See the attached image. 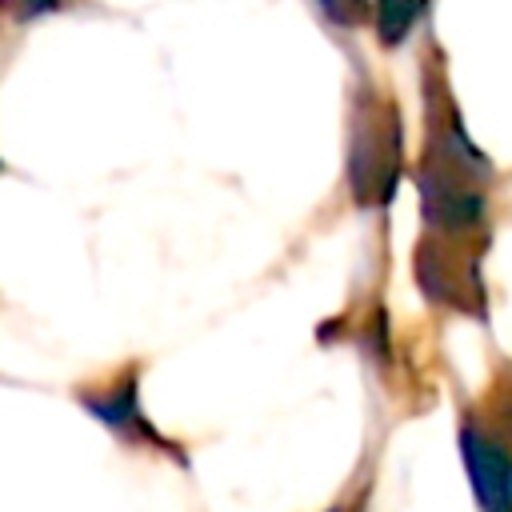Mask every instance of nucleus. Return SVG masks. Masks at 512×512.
Instances as JSON below:
<instances>
[{"mask_svg": "<svg viewBox=\"0 0 512 512\" xmlns=\"http://www.w3.org/2000/svg\"><path fill=\"white\" fill-rule=\"evenodd\" d=\"M400 116L388 100L356 96L348 120V184L356 204H388L400 180Z\"/></svg>", "mask_w": 512, "mask_h": 512, "instance_id": "nucleus-1", "label": "nucleus"}, {"mask_svg": "<svg viewBox=\"0 0 512 512\" xmlns=\"http://www.w3.org/2000/svg\"><path fill=\"white\" fill-rule=\"evenodd\" d=\"M460 460L472 480V496L484 512H512V456L488 432L464 424L460 428Z\"/></svg>", "mask_w": 512, "mask_h": 512, "instance_id": "nucleus-2", "label": "nucleus"}, {"mask_svg": "<svg viewBox=\"0 0 512 512\" xmlns=\"http://www.w3.org/2000/svg\"><path fill=\"white\" fill-rule=\"evenodd\" d=\"M80 404L100 420V424H108L112 432H120L128 444H160V448H168L172 452V444H164V436L148 424V416L140 412V400H136V380L128 376V380H120L112 392H96V396H80Z\"/></svg>", "mask_w": 512, "mask_h": 512, "instance_id": "nucleus-3", "label": "nucleus"}, {"mask_svg": "<svg viewBox=\"0 0 512 512\" xmlns=\"http://www.w3.org/2000/svg\"><path fill=\"white\" fill-rule=\"evenodd\" d=\"M420 16H424V4H380L376 8V36L384 44H400Z\"/></svg>", "mask_w": 512, "mask_h": 512, "instance_id": "nucleus-4", "label": "nucleus"}]
</instances>
